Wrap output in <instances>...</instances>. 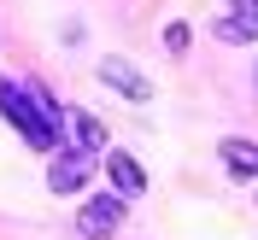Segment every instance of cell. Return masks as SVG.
Masks as SVG:
<instances>
[{
  "label": "cell",
  "mask_w": 258,
  "mask_h": 240,
  "mask_svg": "<svg viewBox=\"0 0 258 240\" xmlns=\"http://www.w3.org/2000/svg\"><path fill=\"white\" fill-rule=\"evenodd\" d=\"M0 117H6V123L24 135V146H35V152H53V146H59V129L41 112L35 82H0Z\"/></svg>",
  "instance_id": "1"
},
{
  "label": "cell",
  "mask_w": 258,
  "mask_h": 240,
  "mask_svg": "<svg viewBox=\"0 0 258 240\" xmlns=\"http://www.w3.org/2000/svg\"><path fill=\"white\" fill-rule=\"evenodd\" d=\"M117 223H123V193H94V199H82V211H77V234L82 240H106V234H117Z\"/></svg>",
  "instance_id": "2"
},
{
  "label": "cell",
  "mask_w": 258,
  "mask_h": 240,
  "mask_svg": "<svg viewBox=\"0 0 258 240\" xmlns=\"http://www.w3.org/2000/svg\"><path fill=\"white\" fill-rule=\"evenodd\" d=\"M100 82H106V88H117L123 100H135V106H147V100H153V82H147L129 59H106V64H100Z\"/></svg>",
  "instance_id": "3"
},
{
  "label": "cell",
  "mask_w": 258,
  "mask_h": 240,
  "mask_svg": "<svg viewBox=\"0 0 258 240\" xmlns=\"http://www.w3.org/2000/svg\"><path fill=\"white\" fill-rule=\"evenodd\" d=\"M88 170H94V164H88L82 146H77V152H59V158L47 164V188L53 193H82V188H88Z\"/></svg>",
  "instance_id": "4"
},
{
  "label": "cell",
  "mask_w": 258,
  "mask_h": 240,
  "mask_svg": "<svg viewBox=\"0 0 258 240\" xmlns=\"http://www.w3.org/2000/svg\"><path fill=\"white\" fill-rule=\"evenodd\" d=\"M106 176H112V188L123 193V199H135V193H147V170L129 152H106Z\"/></svg>",
  "instance_id": "5"
},
{
  "label": "cell",
  "mask_w": 258,
  "mask_h": 240,
  "mask_svg": "<svg viewBox=\"0 0 258 240\" xmlns=\"http://www.w3.org/2000/svg\"><path fill=\"white\" fill-rule=\"evenodd\" d=\"M211 35L229 41V47H252L258 41V18L252 12H223V18H211Z\"/></svg>",
  "instance_id": "6"
},
{
  "label": "cell",
  "mask_w": 258,
  "mask_h": 240,
  "mask_svg": "<svg viewBox=\"0 0 258 240\" xmlns=\"http://www.w3.org/2000/svg\"><path fill=\"white\" fill-rule=\"evenodd\" d=\"M217 152H223V164L235 170V176H258V146H252V141H241V135H229V141L217 146Z\"/></svg>",
  "instance_id": "7"
},
{
  "label": "cell",
  "mask_w": 258,
  "mask_h": 240,
  "mask_svg": "<svg viewBox=\"0 0 258 240\" xmlns=\"http://www.w3.org/2000/svg\"><path fill=\"white\" fill-rule=\"evenodd\" d=\"M64 129H77L82 152H100V146H106V129H100V123H94L88 112H71V117H64Z\"/></svg>",
  "instance_id": "8"
},
{
  "label": "cell",
  "mask_w": 258,
  "mask_h": 240,
  "mask_svg": "<svg viewBox=\"0 0 258 240\" xmlns=\"http://www.w3.org/2000/svg\"><path fill=\"white\" fill-rule=\"evenodd\" d=\"M164 47L182 53V47H188V30H182V24H170V30H164Z\"/></svg>",
  "instance_id": "9"
},
{
  "label": "cell",
  "mask_w": 258,
  "mask_h": 240,
  "mask_svg": "<svg viewBox=\"0 0 258 240\" xmlns=\"http://www.w3.org/2000/svg\"><path fill=\"white\" fill-rule=\"evenodd\" d=\"M229 6H235V12H252V18H258V0H229Z\"/></svg>",
  "instance_id": "10"
}]
</instances>
